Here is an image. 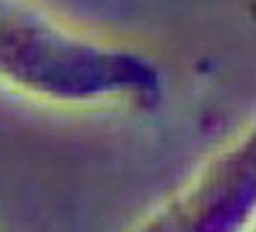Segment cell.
Masks as SVG:
<instances>
[{
	"label": "cell",
	"instance_id": "obj_1",
	"mask_svg": "<svg viewBox=\"0 0 256 232\" xmlns=\"http://www.w3.org/2000/svg\"><path fill=\"white\" fill-rule=\"evenodd\" d=\"M0 84L65 108H148L163 96L146 53L77 34L29 0H0Z\"/></svg>",
	"mask_w": 256,
	"mask_h": 232
},
{
	"label": "cell",
	"instance_id": "obj_2",
	"mask_svg": "<svg viewBox=\"0 0 256 232\" xmlns=\"http://www.w3.org/2000/svg\"><path fill=\"white\" fill-rule=\"evenodd\" d=\"M256 206V136L240 134L190 187L132 232H244Z\"/></svg>",
	"mask_w": 256,
	"mask_h": 232
}]
</instances>
